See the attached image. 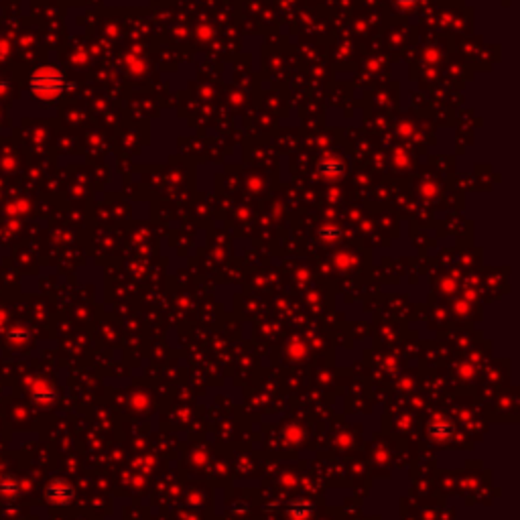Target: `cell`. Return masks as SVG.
<instances>
[{
    "label": "cell",
    "mask_w": 520,
    "mask_h": 520,
    "mask_svg": "<svg viewBox=\"0 0 520 520\" xmlns=\"http://www.w3.org/2000/svg\"><path fill=\"white\" fill-rule=\"evenodd\" d=\"M63 90H66V75L59 68L43 66L33 71L29 77V92L41 102H51L59 98Z\"/></svg>",
    "instance_id": "6da1fadb"
}]
</instances>
